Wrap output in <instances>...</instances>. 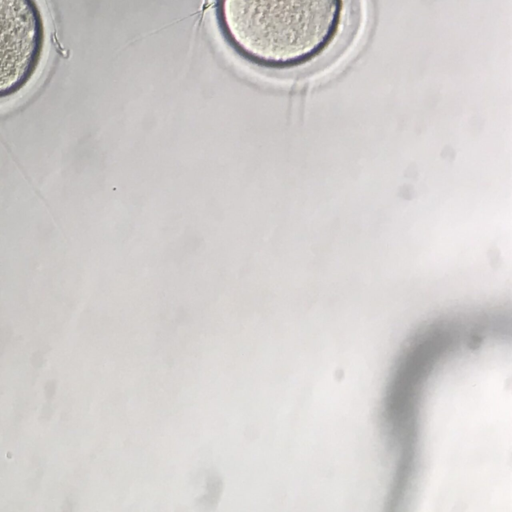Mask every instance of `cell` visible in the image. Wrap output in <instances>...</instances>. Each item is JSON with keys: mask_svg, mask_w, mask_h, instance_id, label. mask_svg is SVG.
I'll list each match as a JSON object with an SVG mask.
<instances>
[{"mask_svg": "<svg viewBox=\"0 0 512 512\" xmlns=\"http://www.w3.org/2000/svg\"><path fill=\"white\" fill-rule=\"evenodd\" d=\"M351 0H215L227 45L246 62L270 70L307 66L341 40Z\"/></svg>", "mask_w": 512, "mask_h": 512, "instance_id": "obj_1", "label": "cell"}, {"mask_svg": "<svg viewBox=\"0 0 512 512\" xmlns=\"http://www.w3.org/2000/svg\"><path fill=\"white\" fill-rule=\"evenodd\" d=\"M44 46V20L36 1L0 0V98L27 84Z\"/></svg>", "mask_w": 512, "mask_h": 512, "instance_id": "obj_2", "label": "cell"}]
</instances>
